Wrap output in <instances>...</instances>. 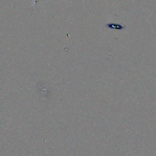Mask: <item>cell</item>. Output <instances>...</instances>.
<instances>
[{"instance_id":"cell-1","label":"cell","mask_w":156,"mask_h":156,"mask_svg":"<svg viewBox=\"0 0 156 156\" xmlns=\"http://www.w3.org/2000/svg\"><path fill=\"white\" fill-rule=\"evenodd\" d=\"M108 27H110V28H115V29H122L124 28L123 26H121V25L119 24H108Z\"/></svg>"}]
</instances>
